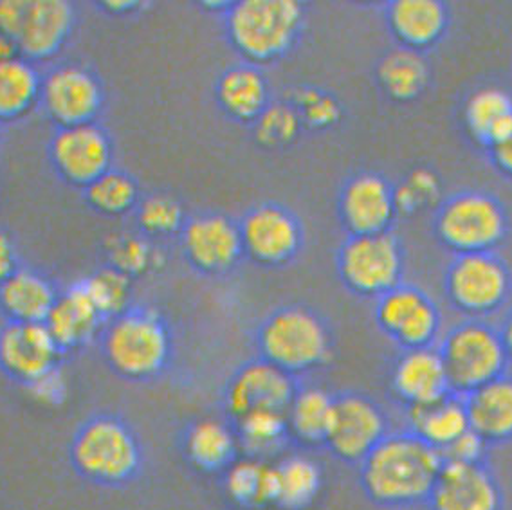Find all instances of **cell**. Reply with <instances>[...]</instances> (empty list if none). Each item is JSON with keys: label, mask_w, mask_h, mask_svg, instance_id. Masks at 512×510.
Segmentation results:
<instances>
[{"label": "cell", "mask_w": 512, "mask_h": 510, "mask_svg": "<svg viewBox=\"0 0 512 510\" xmlns=\"http://www.w3.org/2000/svg\"><path fill=\"white\" fill-rule=\"evenodd\" d=\"M444 465V456L412 431L390 433L359 467L366 500L381 509L426 505Z\"/></svg>", "instance_id": "1"}, {"label": "cell", "mask_w": 512, "mask_h": 510, "mask_svg": "<svg viewBox=\"0 0 512 510\" xmlns=\"http://www.w3.org/2000/svg\"><path fill=\"white\" fill-rule=\"evenodd\" d=\"M69 458L83 480L101 487H121L141 471L143 449L128 422L116 415H96L74 433Z\"/></svg>", "instance_id": "2"}, {"label": "cell", "mask_w": 512, "mask_h": 510, "mask_svg": "<svg viewBox=\"0 0 512 510\" xmlns=\"http://www.w3.org/2000/svg\"><path fill=\"white\" fill-rule=\"evenodd\" d=\"M101 350L114 374L128 381H148L168 365L172 337L156 310L127 309L107 323Z\"/></svg>", "instance_id": "3"}, {"label": "cell", "mask_w": 512, "mask_h": 510, "mask_svg": "<svg viewBox=\"0 0 512 510\" xmlns=\"http://www.w3.org/2000/svg\"><path fill=\"white\" fill-rule=\"evenodd\" d=\"M256 347L260 359L294 377L329 363L332 336L316 312L294 305L276 310L262 323Z\"/></svg>", "instance_id": "4"}, {"label": "cell", "mask_w": 512, "mask_h": 510, "mask_svg": "<svg viewBox=\"0 0 512 510\" xmlns=\"http://www.w3.org/2000/svg\"><path fill=\"white\" fill-rule=\"evenodd\" d=\"M451 392L460 397L507 374L509 357L500 330L484 319H466L449 330L439 348Z\"/></svg>", "instance_id": "5"}, {"label": "cell", "mask_w": 512, "mask_h": 510, "mask_svg": "<svg viewBox=\"0 0 512 510\" xmlns=\"http://www.w3.org/2000/svg\"><path fill=\"white\" fill-rule=\"evenodd\" d=\"M302 19V6L294 0H246L229 8L226 24L240 55L271 62L291 49Z\"/></svg>", "instance_id": "6"}, {"label": "cell", "mask_w": 512, "mask_h": 510, "mask_svg": "<svg viewBox=\"0 0 512 510\" xmlns=\"http://www.w3.org/2000/svg\"><path fill=\"white\" fill-rule=\"evenodd\" d=\"M437 237L458 255L493 253L509 231L502 202L484 192H464L440 206L435 220Z\"/></svg>", "instance_id": "7"}, {"label": "cell", "mask_w": 512, "mask_h": 510, "mask_svg": "<svg viewBox=\"0 0 512 510\" xmlns=\"http://www.w3.org/2000/svg\"><path fill=\"white\" fill-rule=\"evenodd\" d=\"M449 303L469 319H484L505 307L511 298L509 267L494 253L458 255L446 273Z\"/></svg>", "instance_id": "8"}, {"label": "cell", "mask_w": 512, "mask_h": 510, "mask_svg": "<svg viewBox=\"0 0 512 510\" xmlns=\"http://www.w3.org/2000/svg\"><path fill=\"white\" fill-rule=\"evenodd\" d=\"M338 269L348 291L379 300L401 285L403 251L390 231L350 237L339 251Z\"/></svg>", "instance_id": "9"}, {"label": "cell", "mask_w": 512, "mask_h": 510, "mask_svg": "<svg viewBox=\"0 0 512 510\" xmlns=\"http://www.w3.org/2000/svg\"><path fill=\"white\" fill-rule=\"evenodd\" d=\"M390 433V420L374 399L363 393H341L332 402L323 447L339 462L359 465Z\"/></svg>", "instance_id": "10"}, {"label": "cell", "mask_w": 512, "mask_h": 510, "mask_svg": "<svg viewBox=\"0 0 512 510\" xmlns=\"http://www.w3.org/2000/svg\"><path fill=\"white\" fill-rule=\"evenodd\" d=\"M375 321L403 350H415L433 347L442 318L426 292L401 283L377 300Z\"/></svg>", "instance_id": "11"}, {"label": "cell", "mask_w": 512, "mask_h": 510, "mask_svg": "<svg viewBox=\"0 0 512 510\" xmlns=\"http://www.w3.org/2000/svg\"><path fill=\"white\" fill-rule=\"evenodd\" d=\"M428 510H503L505 494L493 467L484 460H446L433 485Z\"/></svg>", "instance_id": "12"}, {"label": "cell", "mask_w": 512, "mask_h": 510, "mask_svg": "<svg viewBox=\"0 0 512 510\" xmlns=\"http://www.w3.org/2000/svg\"><path fill=\"white\" fill-rule=\"evenodd\" d=\"M298 384L293 375L264 359L246 363L229 379L224 392V408L235 424L256 411L287 413Z\"/></svg>", "instance_id": "13"}, {"label": "cell", "mask_w": 512, "mask_h": 510, "mask_svg": "<svg viewBox=\"0 0 512 510\" xmlns=\"http://www.w3.org/2000/svg\"><path fill=\"white\" fill-rule=\"evenodd\" d=\"M40 101L60 128L92 123L103 105L98 78L80 65H60L42 78Z\"/></svg>", "instance_id": "14"}, {"label": "cell", "mask_w": 512, "mask_h": 510, "mask_svg": "<svg viewBox=\"0 0 512 510\" xmlns=\"http://www.w3.org/2000/svg\"><path fill=\"white\" fill-rule=\"evenodd\" d=\"M49 155L62 179L87 188L109 172L112 145L103 128L87 123L60 128L49 145Z\"/></svg>", "instance_id": "15"}, {"label": "cell", "mask_w": 512, "mask_h": 510, "mask_svg": "<svg viewBox=\"0 0 512 510\" xmlns=\"http://www.w3.org/2000/svg\"><path fill=\"white\" fill-rule=\"evenodd\" d=\"M62 350L46 323H11L0 328V370L17 383H35L58 368Z\"/></svg>", "instance_id": "16"}, {"label": "cell", "mask_w": 512, "mask_h": 510, "mask_svg": "<svg viewBox=\"0 0 512 510\" xmlns=\"http://www.w3.org/2000/svg\"><path fill=\"white\" fill-rule=\"evenodd\" d=\"M74 20L76 13L69 2L26 0L17 35L13 38L17 53L31 64L55 56L71 35Z\"/></svg>", "instance_id": "17"}, {"label": "cell", "mask_w": 512, "mask_h": 510, "mask_svg": "<svg viewBox=\"0 0 512 510\" xmlns=\"http://www.w3.org/2000/svg\"><path fill=\"white\" fill-rule=\"evenodd\" d=\"M339 211L352 237L388 233L397 217L394 188L381 175H357L341 193Z\"/></svg>", "instance_id": "18"}, {"label": "cell", "mask_w": 512, "mask_h": 510, "mask_svg": "<svg viewBox=\"0 0 512 510\" xmlns=\"http://www.w3.org/2000/svg\"><path fill=\"white\" fill-rule=\"evenodd\" d=\"M390 386L406 411L428 406L453 393L439 348L435 347L403 350L395 361Z\"/></svg>", "instance_id": "19"}, {"label": "cell", "mask_w": 512, "mask_h": 510, "mask_svg": "<svg viewBox=\"0 0 512 510\" xmlns=\"http://www.w3.org/2000/svg\"><path fill=\"white\" fill-rule=\"evenodd\" d=\"M247 255L266 265L284 264L293 258L302 242V229L289 211L278 206H260L240 226Z\"/></svg>", "instance_id": "20"}, {"label": "cell", "mask_w": 512, "mask_h": 510, "mask_svg": "<svg viewBox=\"0 0 512 510\" xmlns=\"http://www.w3.org/2000/svg\"><path fill=\"white\" fill-rule=\"evenodd\" d=\"M184 253L204 273H222L237 264L244 251L240 228L222 215H204L184 226Z\"/></svg>", "instance_id": "21"}, {"label": "cell", "mask_w": 512, "mask_h": 510, "mask_svg": "<svg viewBox=\"0 0 512 510\" xmlns=\"http://www.w3.org/2000/svg\"><path fill=\"white\" fill-rule=\"evenodd\" d=\"M471 433L487 447L512 442V375L505 374L464 397Z\"/></svg>", "instance_id": "22"}, {"label": "cell", "mask_w": 512, "mask_h": 510, "mask_svg": "<svg viewBox=\"0 0 512 510\" xmlns=\"http://www.w3.org/2000/svg\"><path fill=\"white\" fill-rule=\"evenodd\" d=\"M58 296L44 274L19 267L0 285V312L11 323H46Z\"/></svg>", "instance_id": "23"}, {"label": "cell", "mask_w": 512, "mask_h": 510, "mask_svg": "<svg viewBox=\"0 0 512 510\" xmlns=\"http://www.w3.org/2000/svg\"><path fill=\"white\" fill-rule=\"evenodd\" d=\"M388 26L403 47L421 51L446 33L449 11L437 0H399L388 8Z\"/></svg>", "instance_id": "24"}, {"label": "cell", "mask_w": 512, "mask_h": 510, "mask_svg": "<svg viewBox=\"0 0 512 510\" xmlns=\"http://www.w3.org/2000/svg\"><path fill=\"white\" fill-rule=\"evenodd\" d=\"M105 319L92 305L80 283L58 296L46 321L51 336L62 352L87 345L98 334Z\"/></svg>", "instance_id": "25"}, {"label": "cell", "mask_w": 512, "mask_h": 510, "mask_svg": "<svg viewBox=\"0 0 512 510\" xmlns=\"http://www.w3.org/2000/svg\"><path fill=\"white\" fill-rule=\"evenodd\" d=\"M408 431L424 440L426 444L435 447L440 453L455 446L460 438L467 435L469 420H467L466 402L457 393H449L444 399L408 410Z\"/></svg>", "instance_id": "26"}, {"label": "cell", "mask_w": 512, "mask_h": 510, "mask_svg": "<svg viewBox=\"0 0 512 510\" xmlns=\"http://www.w3.org/2000/svg\"><path fill=\"white\" fill-rule=\"evenodd\" d=\"M183 453L186 460L204 473H226L238 460L235 429L220 420H197L184 431Z\"/></svg>", "instance_id": "27"}, {"label": "cell", "mask_w": 512, "mask_h": 510, "mask_svg": "<svg viewBox=\"0 0 512 510\" xmlns=\"http://www.w3.org/2000/svg\"><path fill=\"white\" fill-rule=\"evenodd\" d=\"M464 123L469 136L487 150L512 127V96L498 87L473 92L464 107Z\"/></svg>", "instance_id": "28"}, {"label": "cell", "mask_w": 512, "mask_h": 510, "mask_svg": "<svg viewBox=\"0 0 512 510\" xmlns=\"http://www.w3.org/2000/svg\"><path fill=\"white\" fill-rule=\"evenodd\" d=\"M332 402L334 395L321 388H298L289 410L285 413L291 440L307 447L325 446Z\"/></svg>", "instance_id": "29"}, {"label": "cell", "mask_w": 512, "mask_h": 510, "mask_svg": "<svg viewBox=\"0 0 512 510\" xmlns=\"http://www.w3.org/2000/svg\"><path fill=\"white\" fill-rule=\"evenodd\" d=\"M42 76L22 56L0 58V121L19 119L40 100Z\"/></svg>", "instance_id": "30"}, {"label": "cell", "mask_w": 512, "mask_h": 510, "mask_svg": "<svg viewBox=\"0 0 512 510\" xmlns=\"http://www.w3.org/2000/svg\"><path fill=\"white\" fill-rule=\"evenodd\" d=\"M377 78L392 100L412 101L428 87L430 67L419 51L399 47L381 60Z\"/></svg>", "instance_id": "31"}, {"label": "cell", "mask_w": 512, "mask_h": 510, "mask_svg": "<svg viewBox=\"0 0 512 510\" xmlns=\"http://www.w3.org/2000/svg\"><path fill=\"white\" fill-rule=\"evenodd\" d=\"M229 498L246 509L275 503V465L256 458H238L224 473Z\"/></svg>", "instance_id": "32"}, {"label": "cell", "mask_w": 512, "mask_h": 510, "mask_svg": "<svg viewBox=\"0 0 512 510\" xmlns=\"http://www.w3.org/2000/svg\"><path fill=\"white\" fill-rule=\"evenodd\" d=\"M238 447L244 455L267 462L291 442L287 417L278 411H256L233 424Z\"/></svg>", "instance_id": "33"}, {"label": "cell", "mask_w": 512, "mask_h": 510, "mask_svg": "<svg viewBox=\"0 0 512 510\" xmlns=\"http://www.w3.org/2000/svg\"><path fill=\"white\" fill-rule=\"evenodd\" d=\"M321 489V469L311 458L289 456L275 465V505L302 510L316 500Z\"/></svg>", "instance_id": "34"}, {"label": "cell", "mask_w": 512, "mask_h": 510, "mask_svg": "<svg viewBox=\"0 0 512 510\" xmlns=\"http://www.w3.org/2000/svg\"><path fill=\"white\" fill-rule=\"evenodd\" d=\"M219 101L233 118L258 119L267 109V83L253 67L231 69L220 78Z\"/></svg>", "instance_id": "35"}, {"label": "cell", "mask_w": 512, "mask_h": 510, "mask_svg": "<svg viewBox=\"0 0 512 510\" xmlns=\"http://www.w3.org/2000/svg\"><path fill=\"white\" fill-rule=\"evenodd\" d=\"M80 285L105 321L116 318L128 309L130 276L118 269H101L82 280Z\"/></svg>", "instance_id": "36"}, {"label": "cell", "mask_w": 512, "mask_h": 510, "mask_svg": "<svg viewBox=\"0 0 512 510\" xmlns=\"http://www.w3.org/2000/svg\"><path fill=\"white\" fill-rule=\"evenodd\" d=\"M85 197L94 210L105 215H121L138 202V186L127 174L109 170L85 188Z\"/></svg>", "instance_id": "37"}, {"label": "cell", "mask_w": 512, "mask_h": 510, "mask_svg": "<svg viewBox=\"0 0 512 510\" xmlns=\"http://www.w3.org/2000/svg\"><path fill=\"white\" fill-rule=\"evenodd\" d=\"M439 175L428 168H417L404 179L403 183L394 188L395 208L397 215H413L417 211L433 208L440 202Z\"/></svg>", "instance_id": "38"}, {"label": "cell", "mask_w": 512, "mask_h": 510, "mask_svg": "<svg viewBox=\"0 0 512 510\" xmlns=\"http://www.w3.org/2000/svg\"><path fill=\"white\" fill-rule=\"evenodd\" d=\"M300 114L284 103L267 105L256 119V139L264 146H285L298 136Z\"/></svg>", "instance_id": "39"}, {"label": "cell", "mask_w": 512, "mask_h": 510, "mask_svg": "<svg viewBox=\"0 0 512 510\" xmlns=\"http://www.w3.org/2000/svg\"><path fill=\"white\" fill-rule=\"evenodd\" d=\"M138 220L141 229L150 235H170L183 228V208L168 195H152L141 202Z\"/></svg>", "instance_id": "40"}, {"label": "cell", "mask_w": 512, "mask_h": 510, "mask_svg": "<svg viewBox=\"0 0 512 510\" xmlns=\"http://www.w3.org/2000/svg\"><path fill=\"white\" fill-rule=\"evenodd\" d=\"M296 103L302 110L303 119L312 127H332L341 118L338 101L316 89H302L296 96Z\"/></svg>", "instance_id": "41"}, {"label": "cell", "mask_w": 512, "mask_h": 510, "mask_svg": "<svg viewBox=\"0 0 512 510\" xmlns=\"http://www.w3.org/2000/svg\"><path fill=\"white\" fill-rule=\"evenodd\" d=\"M112 267L127 276L143 273L152 262V251L147 242L141 238H119L118 244L112 247Z\"/></svg>", "instance_id": "42"}, {"label": "cell", "mask_w": 512, "mask_h": 510, "mask_svg": "<svg viewBox=\"0 0 512 510\" xmlns=\"http://www.w3.org/2000/svg\"><path fill=\"white\" fill-rule=\"evenodd\" d=\"M26 388L35 401L46 404V406L62 404L67 395V381H65V375L60 370V366L44 377H40L35 383L28 384Z\"/></svg>", "instance_id": "43"}, {"label": "cell", "mask_w": 512, "mask_h": 510, "mask_svg": "<svg viewBox=\"0 0 512 510\" xmlns=\"http://www.w3.org/2000/svg\"><path fill=\"white\" fill-rule=\"evenodd\" d=\"M489 155H491L494 166L502 174L512 177V127L496 145L489 148Z\"/></svg>", "instance_id": "44"}, {"label": "cell", "mask_w": 512, "mask_h": 510, "mask_svg": "<svg viewBox=\"0 0 512 510\" xmlns=\"http://www.w3.org/2000/svg\"><path fill=\"white\" fill-rule=\"evenodd\" d=\"M19 269L17 251L11 238L0 231V285L10 278L11 274Z\"/></svg>", "instance_id": "45"}, {"label": "cell", "mask_w": 512, "mask_h": 510, "mask_svg": "<svg viewBox=\"0 0 512 510\" xmlns=\"http://www.w3.org/2000/svg\"><path fill=\"white\" fill-rule=\"evenodd\" d=\"M500 337H502L503 348L509 357V363H512V309L509 310L507 318L503 321L502 328H500Z\"/></svg>", "instance_id": "46"}, {"label": "cell", "mask_w": 512, "mask_h": 510, "mask_svg": "<svg viewBox=\"0 0 512 510\" xmlns=\"http://www.w3.org/2000/svg\"><path fill=\"white\" fill-rule=\"evenodd\" d=\"M103 8L112 13H125V11L136 10L138 4L136 2H105Z\"/></svg>", "instance_id": "47"}]
</instances>
